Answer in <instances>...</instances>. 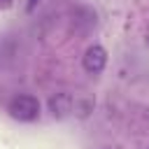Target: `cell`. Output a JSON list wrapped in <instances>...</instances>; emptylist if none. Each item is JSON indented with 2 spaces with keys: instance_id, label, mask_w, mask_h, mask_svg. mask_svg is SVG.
<instances>
[{
  "instance_id": "1",
  "label": "cell",
  "mask_w": 149,
  "mask_h": 149,
  "mask_svg": "<svg viewBox=\"0 0 149 149\" xmlns=\"http://www.w3.org/2000/svg\"><path fill=\"white\" fill-rule=\"evenodd\" d=\"M9 114L19 121H33L40 116V100L33 95H16L9 102Z\"/></svg>"
},
{
  "instance_id": "2",
  "label": "cell",
  "mask_w": 149,
  "mask_h": 149,
  "mask_svg": "<svg viewBox=\"0 0 149 149\" xmlns=\"http://www.w3.org/2000/svg\"><path fill=\"white\" fill-rule=\"evenodd\" d=\"M47 107H49V112H51V116H54V119H65V116H70V114H72L74 98H72V93L61 91V93H54V95L49 98Z\"/></svg>"
},
{
  "instance_id": "3",
  "label": "cell",
  "mask_w": 149,
  "mask_h": 149,
  "mask_svg": "<svg viewBox=\"0 0 149 149\" xmlns=\"http://www.w3.org/2000/svg\"><path fill=\"white\" fill-rule=\"evenodd\" d=\"M105 63H107V51H105L100 44H93V47H88V49L84 51L81 65H84V70H86L88 74H98V72H102Z\"/></svg>"
},
{
  "instance_id": "4",
  "label": "cell",
  "mask_w": 149,
  "mask_h": 149,
  "mask_svg": "<svg viewBox=\"0 0 149 149\" xmlns=\"http://www.w3.org/2000/svg\"><path fill=\"white\" fill-rule=\"evenodd\" d=\"M44 0H28V5H26V12H35L37 9V5H42Z\"/></svg>"
},
{
  "instance_id": "5",
  "label": "cell",
  "mask_w": 149,
  "mask_h": 149,
  "mask_svg": "<svg viewBox=\"0 0 149 149\" xmlns=\"http://www.w3.org/2000/svg\"><path fill=\"white\" fill-rule=\"evenodd\" d=\"M12 7V0H0V9H9Z\"/></svg>"
}]
</instances>
